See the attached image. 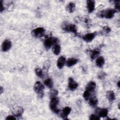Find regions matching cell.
I'll return each mask as SVG.
<instances>
[{"label":"cell","instance_id":"6da1fadb","mask_svg":"<svg viewBox=\"0 0 120 120\" xmlns=\"http://www.w3.org/2000/svg\"><path fill=\"white\" fill-rule=\"evenodd\" d=\"M116 11L114 9L109 8L106 10L100 11L97 13V16L100 18H105L107 19L112 18Z\"/></svg>","mask_w":120,"mask_h":120},{"label":"cell","instance_id":"7a4b0ae2","mask_svg":"<svg viewBox=\"0 0 120 120\" xmlns=\"http://www.w3.org/2000/svg\"><path fill=\"white\" fill-rule=\"evenodd\" d=\"M44 85L39 81L36 82L33 87L34 90L37 93L38 96L40 98H42L44 96Z\"/></svg>","mask_w":120,"mask_h":120},{"label":"cell","instance_id":"3957f363","mask_svg":"<svg viewBox=\"0 0 120 120\" xmlns=\"http://www.w3.org/2000/svg\"><path fill=\"white\" fill-rule=\"evenodd\" d=\"M59 103V99L57 97L53 98H51V100L49 103L50 108L51 111L55 113H58L60 110L58 108L57 105Z\"/></svg>","mask_w":120,"mask_h":120},{"label":"cell","instance_id":"277c9868","mask_svg":"<svg viewBox=\"0 0 120 120\" xmlns=\"http://www.w3.org/2000/svg\"><path fill=\"white\" fill-rule=\"evenodd\" d=\"M58 39L57 38L50 37L49 38H46L44 42V45L46 50H49L52 46V45H54L58 44Z\"/></svg>","mask_w":120,"mask_h":120},{"label":"cell","instance_id":"5b68a950","mask_svg":"<svg viewBox=\"0 0 120 120\" xmlns=\"http://www.w3.org/2000/svg\"><path fill=\"white\" fill-rule=\"evenodd\" d=\"M45 30L42 27H38L32 30L31 35L35 38H38L43 37L45 33Z\"/></svg>","mask_w":120,"mask_h":120},{"label":"cell","instance_id":"8992f818","mask_svg":"<svg viewBox=\"0 0 120 120\" xmlns=\"http://www.w3.org/2000/svg\"><path fill=\"white\" fill-rule=\"evenodd\" d=\"M63 30L67 32L73 33L75 35L77 34V27L73 24H68L63 26Z\"/></svg>","mask_w":120,"mask_h":120},{"label":"cell","instance_id":"52a82bcc","mask_svg":"<svg viewBox=\"0 0 120 120\" xmlns=\"http://www.w3.org/2000/svg\"><path fill=\"white\" fill-rule=\"evenodd\" d=\"M78 86V84L72 77H69L68 80V87L70 90H75Z\"/></svg>","mask_w":120,"mask_h":120},{"label":"cell","instance_id":"ba28073f","mask_svg":"<svg viewBox=\"0 0 120 120\" xmlns=\"http://www.w3.org/2000/svg\"><path fill=\"white\" fill-rule=\"evenodd\" d=\"M12 43L9 39L5 40L2 44V50L3 52L8 51L11 47Z\"/></svg>","mask_w":120,"mask_h":120},{"label":"cell","instance_id":"9c48e42d","mask_svg":"<svg viewBox=\"0 0 120 120\" xmlns=\"http://www.w3.org/2000/svg\"><path fill=\"white\" fill-rule=\"evenodd\" d=\"M97 35L96 32L89 33L85 34L82 37V39L86 42H90L93 40Z\"/></svg>","mask_w":120,"mask_h":120},{"label":"cell","instance_id":"30bf717a","mask_svg":"<svg viewBox=\"0 0 120 120\" xmlns=\"http://www.w3.org/2000/svg\"><path fill=\"white\" fill-rule=\"evenodd\" d=\"M71 111V108L68 106H66L62 109L61 113V117L63 120H68V116L70 113Z\"/></svg>","mask_w":120,"mask_h":120},{"label":"cell","instance_id":"8fae6325","mask_svg":"<svg viewBox=\"0 0 120 120\" xmlns=\"http://www.w3.org/2000/svg\"><path fill=\"white\" fill-rule=\"evenodd\" d=\"M23 109L21 107H16L12 110V114L16 117H20L23 112Z\"/></svg>","mask_w":120,"mask_h":120},{"label":"cell","instance_id":"7c38bea8","mask_svg":"<svg viewBox=\"0 0 120 120\" xmlns=\"http://www.w3.org/2000/svg\"><path fill=\"white\" fill-rule=\"evenodd\" d=\"M95 2L92 0H88L87 1V8L89 13H92L95 10Z\"/></svg>","mask_w":120,"mask_h":120},{"label":"cell","instance_id":"4fadbf2b","mask_svg":"<svg viewBox=\"0 0 120 120\" xmlns=\"http://www.w3.org/2000/svg\"><path fill=\"white\" fill-rule=\"evenodd\" d=\"M97 112L100 118H104L107 116L108 111L106 108H98Z\"/></svg>","mask_w":120,"mask_h":120},{"label":"cell","instance_id":"5bb4252c","mask_svg":"<svg viewBox=\"0 0 120 120\" xmlns=\"http://www.w3.org/2000/svg\"><path fill=\"white\" fill-rule=\"evenodd\" d=\"M66 62V58L63 56H60L58 58L57 62V66L58 68L59 69L62 68L65 65Z\"/></svg>","mask_w":120,"mask_h":120},{"label":"cell","instance_id":"9a60e30c","mask_svg":"<svg viewBox=\"0 0 120 120\" xmlns=\"http://www.w3.org/2000/svg\"><path fill=\"white\" fill-rule=\"evenodd\" d=\"M96 87V83L94 81H90L86 86V90L90 92H93L94 91Z\"/></svg>","mask_w":120,"mask_h":120},{"label":"cell","instance_id":"2e32d148","mask_svg":"<svg viewBox=\"0 0 120 120\" xmlns=\"http://www.w3.org/2000/svg\"><path fill=\"white\" fill-rule=\"evenodd\" d=\"M106 97L108 100L110 102H113L115 99V96L114 92L112 90H108L106 93Z\"/></svg>","mask_w":120,"mask_h":120},{"label":"cell","instance_id":"e0dca14e","mask_svg":"<svg viewBox=\"0 0 120 120\" xmlns=\"http://www.w3.org/2000/svg\"><path fill=\"white\" fill-rule=\"evenodd\" d=\"M77 62H78L77 59L74 58H69L66 61V64L67 67H70L76 64L77 63Z\"/></svg>","mask_w":120,"mask_h":120},{"label":"cell","instance_id":"ac0fdd59","mask_svg":"<svg viewBox=\"0 0 120 120\" xmlns=\"http://www.w3.org/2000/svg\"><path fill=\"white\" fill-rule=\"evenodd\" d=\"M75 3L72 2H69L66 6V10L68 13H71L74 11V10H75Z\"/></svg>","mask_w":120,"mask_h":120},{"label":"cell","instance_id":"d6986e66","mask_svg":"<svg viewBox=\"0 0 120 120\" xmlns=\"http://www.w3.org/2000/svg\"><path fill=\"white\" fill-rule=\"evenodd\" d=\"M105 59L102 56L98 57L96 60V65L99 68H102L105 64Z\"/></svg>","mask_w":120,"mask_h":120},{"label":"cell","instance_id":"ffe728a7","mask_svg":"<svg viewBox=\"0 0 120 120\" xmlns=\"http://www.w3.org/2000/svg\"><path fill=\"white\" fill-rule=\"evenodd\" d=\"M98 103V99L96 97H93L89 98V104L91 107H95Z\"/></svg>","mask_w":120,"mask_h":120},{"label":"cell","instance_id":"44dd1931","mask_svg":"<svg viewBox=\"0 0 120 120\" xmlns=\"http://www.w3.org/2000/svg\"><path fill=\"white\" fill-rule=\"evenodd\" d=\"M60 50H61L60 46L58 44H56L54 45L52 48V52L56 55H58L60 54Z\"/></svg>","mask_w":120,"mask_h":120},{"label":"cell","instance_id":"7402d4cb","mask_svg":"<svg viewBox=\"0 0 120 120\" xmlns=\"http://www.w3.org/2000/svg\"><path fill=\"white\" fill-rule=\"evenodd\" d=\"M44 84L48 88H52L53 86V81L51 78H47L44 82Z\"/></svg>","mask_w":120,"mask_h":120},{"label":"cell","instance_id":"603a6c76","mask_svg":"<svg viewBox=\"0 0 120 120\" xmlns=\"http://www.w3.org/2000/svg\"><path fill=\"white\" fill-rule=\"evenodd\" d=\"M100 53V51L98 49H95L91 52L90 58L92 60L95 59L97 56L99 55Z\"/></svg>","mask_w":120,"mask_h":120},{"label":"cell","instance_id":"cb8c5ba5","mask_svg":"<svg viewBox=\"0 0 120 120\" xmlns=\"http://www.w3.org/2000/svg\"><path fill=\"white\" fill-rule=\"evenodd\" d=\"M36 75L39 77L42 78L44 76V73L43 70L39 68H37L35 70Z\"/></svg>","mask_w":120,"mask_h":120},{"label":"cell","instance_id":"d4e9b609","mask_svg":"<svg viewBox=\"0 0 120 120\" xmlns=\"http://www.w3.org/2000/svg\"><path fill=\"white\" fill-rule=\"evenodd\" d=\"M50 65H51V63H50L49 60L45 61L44 62V64H43V69H44V70L47 71L48 69L50 67Z\"/></svg>","mask_w":120,"mask_h":120},{"label":"cell","instance_id":"484cf974","mask_svg":"<svg viewBox=\"0 0 120 120\" xmlns=\"http://www.w3.org/2000/svg\"><path fill=\"white\" fill-rule=\"evenodd\" d=\"M90 92L87 90H85L84 91L83 94V97L85 100H88V99H89L90 95Z\"/></svg>","mask_w":120,"mask_h":120},{"label":"cell","instance_id":"4316f807","mask_svg":"<svg viewBox=\"0 0 120 120\" xmlns=\"http://www.w3.org/2000/svg\"><path fill=\"white\" fill-rule=\"evenodd\" d=\"M58 94V92L56 90H52L50 93V98H55V97H57Z\"/></svg>","mask_w":120,"mask_h":120},{"label":"cell","instance_id":"83f0119b","mask_svg":"<svg viewBox=\"0 0 120 120\" xmlns=\"http://www.w3.org/2000/svg\"><path fill=\"white\" fill-rule=\"evenodd\" d=\"M106 76V74L105 72H103V71H101L99 73H98V77L99 79L100 80H102L104 79L105 76Z\"/></svg>","mask_w":120,"mask_h":120},{"label":"cell","instance_id":"f1b7e54d","mask_svg":"<svg viewBox=\"0 0 120 120\" xmlns=\"http://www.w3.org/2000/svg\"><path fill=\"white\" fill-rule=\"evenodd\" d=\"M89 119L91 120H100V118L98 115H96L95 114H92L90 116Z\"/></svg>","mask_w":120,"mask_h":120},{"label":"cell","instance_id":"f546056e","mask_svg":"<svg viewBox=\"0 0 120 120\" xmlns=\"http://www.w3.org/2000/svg\"><path fill=\"white\" fill-rule=\"evenodd\" d=\"M115 4V10L116 11H120V1H114Z\"/></svg>","mask_w":120,"mask_h":120},{"label":"cell","instance_id":"4dcf8cb0","mask_svg":"<svg viewBox=\"0 0 120 120\" xmlns=\"http://www.w3.org/2000/svg\"><path fill=\"white\" fill-rule=\"evenodd\" d=\"M103 31H104V32H105V33H109L111 30L110 29V28L107 26H105L104 28H103Z\"/></svg>","mask_w":120,"mask_h":120},{"label":"cell","instance_id":"1f68e13d","mask_svg":"<svg viewBox=\"0 0 120 120\" xmlns=\"http://www.w3.org/2000/svg\"><path fill=\"white\" fill-rule=\"evenodd\" d=\"M6 120H16V117L14 115H8V116L6 118Z\"/></svg>","mask_w":120,"mask_h":120},{"label":"cell","instance_id":"d6a6232c","mask_svg":"<svg viewBox=\"0 0 120 120\" xmlns=\"http://www.w3.org/2000/svg\"><path fill=\"white\" fill-rule=\"evenodd\" d=\"M83 21L84 23H85L87 25H88L90 23V18L88 16H85L84 18H83Z\"/></svg>","mask_w":120,"mask_h":120},{"label":"cell","instance_id":"836d02e7","mask_svg":"<svg viewBox=\"0 0 120 120\" xmlns=\"http://www.w3.org/2000/svg\"><path fill=\"white\" fill-rule=\"evenodd\" d=\"M4 9H5V8L3 4V1L1 0L0 1V12H2L4 10Z\"/></svg>","mask_w":120,"mask_h":120},{"label":"cell","instance_id":"e575fe53","mask_svg":"<svg viewBox=\"0 0 120 120\" xmlns=\"http://www.w3.org/2000/svg\"><path fill=\"white\" fill-rule=\"evenodd\" d=\"M3 91V89L2 87V86H1L0 87V94H1Z\"/></svg>","mask_w":120,"mask_h":120},{"label":"cell","instance_id":"d590c367","mask_svg":"<svg viewBox=\"0 0 120 120\" xmlns=\"http://www.w3.org/2000/svg\"><path fill=\"white\" fill-rule=\"evenodd\" d=\"M120 81H119L117 82V86H118V87L119 88H120Z\"/></svg>","mask_w":120,"mask_h":120}]
</instances>
